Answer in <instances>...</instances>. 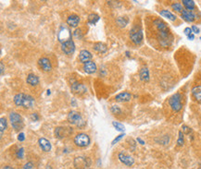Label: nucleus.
Listing matches in <instances>:
<instances>
[{"mask_svg":"<svg viewBox=\"0 0 201 169\" xmlns=\"http://www.w3.org/2000/svg\"><path fill=\"white\" fill-rule=\"evenodd\" d=\"M14 103L19 106L30 108L34 105V99L31 95L24 94V93H18L14 96Z\"/></svg>","mask_w":201,"mask_h":169,"instance_id":"nucleus-1","label":"nucleus"},{"mask_svg":"<svg viewBox=\"0 0 201 169\" xmlns=\"http://www.w3.org/2000/svg\"><path fill=\"white\" fill-rule=\"evenodd\" d=\"M68 120L70 124L75 125L79 128H83L85 126V121L83 119V117L81 116V114L78 112H75V111H71L69 113Z\"/></svg>","mask_w":201,"mask_h":169,"instance_id":"nucleus-2","label":"nucleus"},{"mask_svg":"<svg viewBox=\"0 0 201 169\" xmlns=\"http://www.w3.org/2000/svg\"><path fill=\"white\" fill-rule=\"evenodd\" d=\"M170 106L171 107V109L175 112H178L182 109L183 104H182V96L180 93H175L173 94L170 100H169Z\"/></svg>","mask_w":201,"mask_h":169,"instance_id":"nucleus-3","label":"nucleus"},{"mask_svg":"<svg viewBox=\"0 0 201 169\" xmlns=\"http://www.w3.org/2000/svg\"><path fill=\"white\" fill-rule=\"evenodd\" d=\"M130 38L135 45H140L143 41V32L140 27L134 26L130 31Z\"/></svg>","mask_w":201,"mask_h":169,"instance_id":"nucleus-4","label":"nucleus"},{"mask_svg":"<svg viewBox=\"0 0 201 169\" xmlns=\"http://www.w3.org/2000/svg\"><path fill=\"white\" fill-rule=\"evenodd\" d=\"M9 119H10V123H11V126L15 129H21L23 128V120L21 119V117L15 113V112H12L10 113L9 115Z\"/></svg>","mask_w":201,"mask_h":169,"instance_id":"nucleus-5","label":"nucleus"},{"mask_svg":"<svg viewBox=\"0 0 201 169\" xmlns=\"http://www.w3.org/2000/svg\"><path fill=\"white\" fill-rule=\"evenodd\" d=\"M58 38H59V41L61 44H64L66 42L70 41L71 40V33L69 30V28L66 26H61L60 30L59 32V34H58Z\"/></svg>","mask_w":201,"mask_h":169,"instance_id":"nucleus-6","label":"nucleus"},{"mask_svg":"<svg viewBox=\"0 0 201 169\" xmlns=\"http://www.w3.org/2000/svg\"><path fill=\"white\" fill-rule=\"evenodd\" d=\"M159 41L160 45H162L163 47H167L169 45H170L172 41V36L170 35V31L159 32Z\"/></svg>","mask_w":201,"mask_h":169,"instance_id":"nucleus-7","label":"nucleus"},{"mask_svg":"<svg viewBox=\"0 0 201 169\" xmlns=\"http://www.w3.org/2000/svg\"><path fill=\"white\" fill-rule=\"evenodd\" d=\"M74 143L79 147H85L90 143V138L85 133H79L74 137Z\"/></svg>","mask_w":201,"mask_h":169,"instance_id":"nucleus-8","label":"nucleus"},{"mask_svg":"<svg viewBox=\"0 0 201 169\" xmlns=\"http://www.w3.org/2000/svg\"><path fill=\"white\" fill-rule=\"evenodd\" d=\"M90 160L85 157H77L74 160V166L76 169H90Z\"/></svg>","mask_w":201,"mask_h":169,"instance_id":"nucleus-9","label":"nucleus"},{"mask_svg":"<svg viewBox=\"0 0 201 169\" xmlns=\"http://www.w3.org/2000/svg\"><path fill=\"white\" fill-rule=\"evenodd\" d=\"M72 132V129L70 128H65V127H58L55 129V135L59 139H62L66 136L70 135Z\"/></svg>","mask_w":201,"mask_h":169,"instance_id":"nucleus-10","label":"nucleus"},{"mask_svg":"<svg viewBox=\"0 0 201 169\" xmlns=\"http://www.w3.org/2000/svg\"><path fill=\"white\" fill-rule=\"evenodd\" d=\"M118 157H119L120 161L122 164H124L125 166H132L134 164V158H133L132 156L126 154V153L120 152L119 155H118Z\"/></svg>","mask_w":201,"mask_h":169,"instance_id":"nucleus-11","label":"nucleus"},{"mask_svg":"<svg viewBox=\"0 0 201 169\" xmlns=\"http://www.w3.org/2000/svg\"><path fill=\"white\" fill-rule=\"evenodd\" d=\"M61 50L63 51L66 55H72L75 51V45L73 43V41H69L64 44H62L61 45Z\"/></svg>","mask_w":201,"mask_h":169,"instance_id":"nucleus-12","label":"nucleus"},{"mask_svg":"<svg viewBox=\"0 0 201 169\" xmlns=\"http://www.w3.org/2000/svg\"><path fill=\"white\" fill-rule=\"evenodd\" d=\"M71 91L76 93V94H84L86 92L87 89L84 84L82 83H78V82H74L71 84Z\"/></svg>","mask_w":201,"mask_h":169,"instance_id":"nucleus-13","label":"nucleus"},{"mask_svg":"<svg viewBox=\"0 0 201 169\" xmlns=\"http://www.w3.org/2000/svg\"><path fill=\"white\" fill-rule=\"evenodd\" d=\"M38 65L39 67L42 68L44 71H50L52 66H51V62L49 59H47V57H42L38 60Z\"/></svg>","mask_w":201,"mask_h":169,"instance_id":"nucleus-14","label":"nucleus"},{"mask_svg":"<svg viewBox=\"0 0 201 169\" xmlns=\"http://www.w3.org/2000/svg\"><path fill=\"white\" fill-rule=\"evenodd\" d=\"M38 143L39 146L41 147V149L44 152H49L51 150V144L48 140H47L46 138H40L38 140Z\"/></svg>","mask_w":201,"mask_h":169,"instance_id":"nucleus-15","label":"nucleus"},{"mask_svg":"<svg viewBox=\"0 0 201 169\" xmlns=\"http://www.w3.org/2000/svg\"><path fill=\"white\" fill-rule=\"evenodd\" d=\"M92 54L87 50H82L79 54V60L83 63H87L92 59Z\"/></svg>","mask_w":201,"mask_h":169,"instance_id":"nucleus-16","label":"nucleus"},{"mask_svg":"<svg viewBox=\"0 0 201 169\" xmlns=\"http://www.w3.org/2000/svg\"><path fill=\"white\" fill-rule=\"evenodd\" d=\"M97 65L93 61H89L87 63H84V70L87 74H93L97 71Z\"/></svg>","mask_w":201,"mask_h":169,"instance_id":"nucleus-17","label":"nucleus"},{"mask_svg":"<svg viewBox=\"0 0 201 169\" xmlns=\"http://www.w3.org/2000/svg\"><path fill=\"white\" fill-rule=\"evenodd\" d=\"M79 22H80V18L75 14L69 16V18H67L68 25H70V27H77Z\"/></svg>","mask_w":201,"mask_h":169,"instance_id":"nucleus-18","label":"nucleus"},{"mask_svg":"<svg viewBox=\"0 0 201 169\" xmlns=\"http://www.w3.org/2000/svg\"><path fill=\"white\" fill-rule=\"evenodd\" d=\"M182 18H184V20H186V21H188V22H192V21L195 20L196 15H195L192 11H190V10L184 9V10L182 11Z\"/></svg>","mask_w":201,"mask_h":169,"instance_id":"nucleus-19","label":"nucleus"},{"mask_svg":"<svg viewBox=\"0 0 201 169\" xmlns=\"http://www.w3.org/2000/svg\"><path fill=\"white\" fill-rule=\"evenodd\" d=\"M154 24L156 25V27L159 30V32H167V31H170L169 28H168L167 24L165 22H163L162 20H160V19L154 20Z\"/></svg>","mask_w":201,"mask_h":169,"instance_id":"nucleus-20","label":"nucleus"},{"mask_svg":"<svg viewBox=\"0 0 201 169\" xmlns=\"http://www.w3.org/2000/svg\"><path fill=\"white\" fill-rule=\"evenodd\" d=\"M131 98H132V95L129 92H120L118 95H116L115 100L118 102H128L131 100Z\"/></svg>","mask_w":201,"mask_h":169,"instance_id":"nucleus-21","label":"nucleus"},{"mask_svg":"<svg viewBox=\"0 0 201 169\" xmlns=\"http://www.w3.org/2000/svg\"><path fill=\"white\" fill-rule=\"evenodd\" d=\"M26 82L28 84H30L31 86H36V85L39 84V78L34 75V74H29L27 76V79H26Z\"/></svg>","mask_w":201,"mask_h":169,"instance_id":"nucleus-22","label":"nucleus"},{"mask_svg":"<svg viewBox=\"0 0 201 169\" xmlns=\"http://www.w3.org/2000/svg\"><path fill=\"white\" fill-rule=\"evenodd\" d=\"M140 79L143 82H148L149 80V71L147 68H143L140 70Z\"/></svg>","mask_w":201,"mask_h":169,"instance_id":"nucleus-23","label":"nucleus"},{"mask_svg":"<svg viewBox=\"0 0 201 169\" xmlns=\"http://www.w3.org/2000/svg\"><path fill=\"white\" fill-rule=\"evenodd\" d=\"M192 93L194 95V97L198 100L201 102V86H196L192 89Z\"/></svg>","mask_w":201,"mask_h":169,"instance_id":"nucleus-24","label":"nucleus"},{"mask_svg":"<svg viewBox=\"0 0 201 169\" xmlns=\"http://www.w3.org/2000/svg\"><path fill=\"white\" fill-rule=\"evenodd\" d=\"M94 49L98 53H105L107 51V45L103 43H96L94 45Z\"/></svg>","mask_w":201,"mask_h":169,"instance_id":"nucleus-25","label":"nucleus"},{"mask_svg":"<svg viewBox=\"0 0 201 169\" xmlns=\"http://www.w3.org/2000/svg\"><path fill=\"white\" fill-rule=\"evenodd\" d=\"M160 15L163 16L164 18H167L170 20H172V21L176 19V16L173 15V14H172L171 12H170L169 10H161V11H160Z\"/></svg>","mask_w":201,"mask_h":169,"instance_id":"nucleus-26","label":"nucleus"},{"mask_svg":"<svg viewBox=\"0 0 201 169\" xmlns=\"http://www.w3.org/2000/svg\"><path fill=\"white\" fill-rule=\"evenodd\" d=\"M99 20V16L98 14H95V13H92L88 16V23L89 24H96L98 21Z\"/></svg>","mask_w":201,"mask_h":169,"instance_id":"nucleus-27","label":"nucleus"},{"mask_svg":"<svg viewBox=\"0 0 201 169\" xmlns=\"http://www.w3.org/2000/svg\"><path fill=\"white\" fill-rule=\"evenodd\" d=\"M184 6L187 8V10H192L195 8V2L193 0H184L183 1Z\"/></svg>","mask_w":201,"mask_h":169,"instance_id":"nucleus-28","label":"nucleus"},{"mask_svg":"<svg viewBox=\"0 0 201 169\" xmlns=\"http://www.w3.org/2000/svg\"><path fill=\"white\" fill-rule=\"evenodd\" d=\"M116 21H117L119 26H120V27H125V26L128 24L129 19L126 17H119Z\"/></svg>","mask_w":201,"mask_h":169,"instance_id":"nucleus-29","label":"nucleus"},{"mask_svg":"<svg viewBox=\"0 0 201 169\" xmlns=\"http://www.w3.org/2000/svg\"><path fill=\"white\" fill-rule=\"evenodd\" d=\"M7 129V120L5 118L0 119V131H1V136H3L4 130Z\"/></svg>","mask_w":201,"mask_h":169,"instance_id":"nucleus-30","label":"nucleus"},{"mask_svg":"<svg viewBox=\"0 0 201 169\" xmlns=\"http://www.w3.org/2000/svg\"><path fill=\"white\" fill-rule=\"evenodd\" d=\"M171 8H172L173 10H175V11H177V12H182V11L184 10L183 8H182V5H181L180 3H173V4L171 5Z\"/></svg>","mask_w":201,"mask_h":169,"instance_id":"nucleus-31","label":"nucleus"},{"mask_svg":"<svg viewBox=\"0 0 201 169\" xmlns=\"http://www.w3.org/2000/svg\"><path fill=\"white\" fill-rule=\"evenodd\" d=\"M112 125L115 127V129L119 130V131H124V126L122 125V124H120V123H119V122H116V121H113L112 122Z\"/></svg>","mask_w":201,"mask_h":169,"instance_id":"nucleus-32","label":"nucleus"},{"mask_svg":"<svg viewBox=\"0 0 201 169\" xmlns=\"http://www.w3.org/2000/svg\"><path fill=\"white\" fill-rule=\"evenodd\" d=\"M177 143H178L179 146H182L184 144V133H183V131H179V138H178Z\"/></svg>","mask_w":201,"mask_h":169,"instance_id":"nucleus-33","label":"nucleus"},{"mask_svg":"<svg viewBox=\"0 0 201 169\" xmlns=\"http://www.w3.org/2000/svg\"><path fill=\"white\" fill-rule=\"evenodd\" d=\"M73 36H74L75 38H82V36H83V34H82V31H81L80 29L75 30V31H74V33H73Z\"/></svg>","mask_w":201,"mask_h":169,"instance_id":"nucleus-34","label":"nucleus"},{"mask_svg":"<svg viewBox=\"0 0 201 169\" xmlns=\"http://www.w3.org/2000/svg\"><path fill=\"white\" fill-rule=\"evenodd\" d=\"M17 156L18 158H20V159H22V158H23V156H24V149H23V148L19 149V151L17 152Z\"/></svg>","mask_w":201,"mask_h":169,"instance_id":"nucleus-35","label":"nucleus"},{"mask_svg":"<svg viewBox=\"0 0 201 169\" xmlns=\"http://www.w3.org/2000/svg\"><path fill=\"white\" fill-rule=\"evenodd\" d=\"M111 112L112 113H114V114H120L121 113V110L116 106V105H113L112 107H111Z\"/></svg>","mask_w":201,"mask_h":169,"instance_id":"nucleus-36","label":"nucleus"},{"mask_svg":"<svg viewBox=\"0 0 201 169\" xmlns=\"http://www.w3.org/2000/svg\"><path fill=\"white\" fill-rule=\"evenodd\" d=\"M183 131H184L185 134H189L191 131H192V129L189 128V127H187V126H183Z\"/></svg>","mask_w":201,"mask_h":169,"instance_id":"nucleus-37","label":"nucleus"},{"mask_svg":"<svg viewBox=\"0 0 201 169\" xmlns=\"http://www.w3.org/2000/svg\"><path fill=\"white\" fill-rule=\"evenodd\" d=\"M23 169H34V166H33V164H32L31 162H29V163H26V164H25Z\"/></svg>","mask_w":201,"mask_h":169,"instance_id":"nucleus-38","label":"nucleus"},{"mask_svg":"<svg viewBox=\"0 0 201 169\" xmlns=\"http://www.w3.org/2000/svg\"><path fill=\"white\" fill-rule=\"evenodd\" d=\"M123 136H124V134H120V135L118 136L117 138H115V139L113 140V141H112V144H115L116 142H118L120 139H122V138H123Z\"/></svg>","mask_w":201,"mask_h":169,"instance_id":"nucleus-39","label":"nucleus"},{"mask_svg":"<svg viewBox=\"0 0 201 169\" xmlns=\"http://www.w3.org/2000/svg\"><path fill=\"white\" fill-rule=\"evenodd\" d=\"M184 33L186 36H189L190 34H192V29H190V28H185Z\"/></svg>","mask_w":201,"mask_h":169,"instance_id":"nucleus-40","label":"nucleus"},{"mask_svg":"<svg viewBox=\"0 0 201 169\" xmlns=\"http://www.w3.org/2000/svg\"><path fill=\"white\" fill-rule=\"evenodd\" d=\"M192 32H193L194 34H198V33H199V29H198L196 25H193V26H192Z\"/></svg>","mask_w":201,"mask_h":169,"instance_id":"nucleus-41","label":"nucleus"},{"mask_svg":"<svg viewBox=\"0 0 201 169\" xmlns=\"http://www.w3.org/2000/svg\"><path fill=\"white\" fill-rule=\"evenodd\" d=\"M24 139H25L24 133H20L19 136H18V140H19L20 141H23V140H24Z\"/></svg>","mask_w":201,"mask_h":169,"instance_id":"nucleus-42","label":"nucleus"},{"mask_svg":"<svg viewBox=\"0 0 201 169\" xmlns=\"http://www.w3.org/2000/svg\"><path fill=\"white\" fill-rule=\"evenodd\" d=\"M32 119H34V120H38V119H39V118H38L37 114H35V113H34V114H33V115H32Z\"/></svg>","mask_w":201,"mask_h":169,"instance_id":"nucleus-43","label":"nucleus"},{"mask_svg":"<svg viewBox=\"0 0 201 169\" xmlns=\"http://www.w3.org/2000/svg\"><path fill=\"white\" fill-rule=\"evenodd\" d=\"M0 66H1V75H3V74H4V64L1 63Z\"/></svg>","mask_w":201,"mask_h":169,"instance_id":"nucleus-44","label":"nucleus"},{"mask_svg":"<svg viewBox=\"0 0 201 169\" xmlns=\"http://www.w3.org/2000/svg\"><path fill=\"white\" fill-rule=\"evenodd\" d=\"M187 37H188V39H189V40H191V41L195 39V36H194V34H190V35H189V36H187Z\"/></svg>","mask_w":201,"mask_h":169,"instance_id":"nucleus-45","label":"nucleus"},{"mask_svg":"<svg viewBox=\"0 0 201 169\" xmlns=\"http://www.w3.org/2000/svg\"><path fill=\"white\" fill-rule=\"evenodd\" d=\"M137 141H138V142H140L141 144H145V141H144L142 139H140V138H138V139H137Z\"/></svg>","mask_w":201,"mask_h":169,"instance_id":"nucleus-46","label":"nucleus"},{"mask_svg":"<svg viewBox=\"0 0 201 169\" xmlns=\"http://www.w3.org/2000/svg\"><path fill=\"white\" fill-rule=\"evenodd\" d=\"M3 169H14L13 167H11V166H5V167H3Z\"/></svg>","mask_w":201,"mask_h":169,"instance_id":"nucleus-47","label":"nucleus"},{"mask_svg":"<svg viewBox=\"0 0 201 169\" xmlns=\"http://www.w3.org/2000/svg\"><path fill=\"white\" fill-rule=\"evenodd\" d=\"M200 39H201V37H200Z\"/></svg>","mask_w":201,"mask_h":169,"instance_id":"nucleus-48","label":"nucleus"}]
</instances>
